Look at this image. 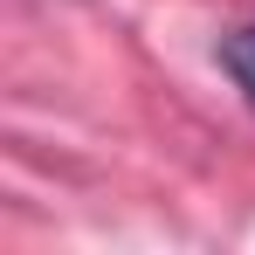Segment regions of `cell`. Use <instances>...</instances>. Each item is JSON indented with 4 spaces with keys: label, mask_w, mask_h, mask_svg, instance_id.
Instances as JSON below:
<instances>
[{
    "label": "cell",
    "mask_w": 255,
    "mask_h": 255,
    "mask_svg": "<svg viewBox=\"0 0 255 255\" xmlns=\"http://www.w3.org/2000/svg\"><path fill=\"white\" fill-rule=\"evenodd\" d=\"M221 69H228V83H235V90L255 104V28H235V35H221Z\"/></svg>",
    "instance_id": "obj_1"
}]
</instances>
